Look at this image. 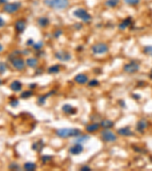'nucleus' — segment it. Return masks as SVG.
<instances>
[{"mask_svg": "<svg viewBox=\"0 0 152 171\" xmlns=\"http://www.w3.org/2000/svg\"><path fill=\"white\" fill-rule=\"evenodd\" d=\"M43 3L49 8L57 10H62L68 6L69 0H44Z\"/></svg>", "mask_w": 152, "mask_h": 171, "instance_id": "nucleus-1", "label": "nucleus"}, {"mask_svg": "<svg viewBox=\"0 0 152 171\" xmlns=\"http://www.w3.org/2000/svg\"><path fill=\"white\" fill-rule=\"evenodd\" d=\"M56 135L62 138L77 137L81 135V131L78 128H61L57 130Z\"/></svg>", "mask_w": 152, "mask_h": 171, "instance_id": "nucleus-2", "label": "nucleus"}, {"mask_svg": "<svg viewBox=\"0 0 152 171\" xmlns=\"http://www.w3.org/2000/svg\"><path fill=\"white\" fill-rule=\"evenodd\" d=\"M73 14L75 17L82 20L84 22H89L92 18L91 15L84 8H78V9L74 10Z\"/></svg>", "mask_w": 152, "mask_h": 171, "instance_id": "nucleus-3", "label": "nucleus"}, {"mask_svg": "<svg viewBox=\"0 0 152 171\" xmlns=\"http://www.w3.org/2000/svg\"><path fill=\"white\" fill-rule=\"evenodd\" d=\"M140 68V65L138 62H137L136 61H131L128 63L125 64L123 67V70L126 73L128 74H133V73L136 72L139 70Z\"/></svg>", "mask_w": 152, "mask_h": 171, "instance_id": "nucleus-4", "label": "nucleus"}, {"mask_svg": "<svg viewBox=\"0 0 152 171\" xmlns=\"http://www.w3.org/2000/svg\"><path fill=\"white\" fill-rule=\"evenodd\" d=\"M91 50L94 54H103L109 50V47L105 43H98L91 46Z\"/></svg>", "mask_w": 152, "mask_h": 171, "instance_id": "nucleus-5", "label": "nucleus"}, {"mask_svg": "<svg viewBox=\"0 0 152 171\" xmlns=\"http://www.w3.org/2000/svg\"><path fill=\"white\" fill-rule=\"evenodd\" d=\"M21 2H11V3L5 4L3 7V10L4 11H5L6 13H8V14H13V13L18 11L19 8H21Z\"/></svg>", "mask_w": 152, "mask_h": 171, "instance_id": "nucleus-6", "label": "nucleus"}, {"mask_svg": "<svg viewBox=\"0 0 152 171\" xmlns=\"http://www.w3.org/2000/svg\"><path fill=\"white\" fill-rule=\"evenodd\" d=\"M101 137L103 141L106 142H113L116 140V135L112 131L105 129L101 131Z\"/></svg>", "mask_w": 152, "mask_h": 171, "instance_id": "nucleus-7", "label": "nucleus"}, {"mask_svg": "<svg viewBox=\"0 0 152 171\" xmlns=\"http://www.w3.org/2000/svg\"><path fill=\"white\" fill-rule=\"evenodd\" d=\"M11 64H12L13 66L16 68L18 71H21V70H24L25 68V62L23 60L22 58H20V57H14L12 59H11Z\"/></svg>", "mask_w": 152, "mask_h": 171, "instance_id": "nucleus-8", "label": "nucleus"}, {"mask_svg": "<svg viewBox=\"0 0 152 171\" xmlns=\"http://www.w3.org/2000/svg\"><path fill=\"white\" fill-rule=\"evenodd\" d=\"M55 57L57 59L62 61V62H68L71 59V54L65 50L58 51L55 53Z\"/></svg>", "mask_w": 152, "mask_h": 171, "instance_id": "nucleus-9", "label": "nucleus"}, {"mask_svg": "<svg viewBox=\"0 0 152 171\" xmlns=\"http://www.w3.org/2000/svg\"><path fill=\"white\" fill-rule=\"evenodd\" d=\"M74 81L79 84H84L88 81V77L85 74H78L74 77Z\"/></svg>", "mask_w": 152, "mask_h": 171, "instance_id": "nucleus-10", "label": "nucleus"}, {"mask_svg": "<svg viewBox=\"0 0 152 171\" xmlns=\"http://www.w3.org/2000/svg\"><path fill=\"white\" fill-rule=\"evenodd\" d=\"M83 150H84V147L81 144H76L70 148L69 151L71 154H74V155H78V154H81Z\"/></svg>", "mask_w": 152, "mask_h": 171, "instance_id": "nucleus-11", "label": "nucleus"}, {"mask_svg": "<svg viewBox=\"0 0 152 171\" xmlns=\"http://www.w3.org/2000/svg\"><path fill=\"white\" fill-rule=\"evenodd\" d=\"M14 27H15L16 30H17V32H19V33H22V32L25 30V27H26L25 21H24V20H22V19L18 20V21H17L15 22V25H14Z\"/></svg>", "mask_w": 152, "mask_h": 171, "instance_id": "nucleus-12", "label": "nucleus"}, {"mask_svg": "<svg viewBox=\"0 0 152 171\" xmlns=\"http://www.w3.org/2000/svg\"><path fill=\"white\" fill-rule=\"evenodd\" d=\"M147 122L146 119H141L137 122L136 125V129L138 130L139 132H143L144 130L147 128Z\"/></svg>", "mask_w": 152, "mask_h": 171, "instance_id": "nucleus-13", "label": "nucleus"}, {"mask_svg": "<svg viewBox=\"0 0 152 171\" xmlns=\"http://www.w3.org/2000/svg\"><path fill=\"white\" fill-rule=\"evenodd\" d=\"M131 23H132V19H131V17H127V18L123 20V21L119 24V28L122 30H125V29H126L127 27H129V26L131 25Z\"/></svg>", "mask_w": 152, "mask_h": 171, "instance_id": "nucleus-14", "label": "nucleus"}, {"mask_svg": "<svg viewBox=\"0 0 152 171\" xmlns=\"http://www.w3.org/2000/svg\"><path fill=\"white\" fill-rule=\"evenodd\" d=\"M117 133L122 136H132L133 135V132L128 127H124V128H120L118 130Z\"/></svg>", "mask_w": 152, "mask_h": 171, "instance_id": "nucleus-15", "label": "nucleus"}, {"mask_svg": "<svg viewBox=\"0 0 152 171\" xmlns=\"http://www.w3.org/2000/svg\"><path fill=\"white\" fill-rule=\"evenodd\" d=\"M10 88H11V90H12L13 91H20V90H21V88H22V84H21V83L19 81H14L10 84Z\"/></svg>", "mask_w": 152, "mask_h": 171, "instance_id": "nucleus-16", "label": "nucleus"}, {"mask_svg": "<svg viewBox=\"0 0 152 171\" xmlns=\"http://www.w3.org/2000/svg\"><path fill=\"white\" fill-rule=\"evenodd\" d=\"M26 64L30 68H36L38 65V60L36 58H29L26 60Z\"/></svg>", "mask_w": 152, "mask_h": 171, "instance_id": "nucleus-17", "label": "nucleus"}, {"mask_svg": "<svg viewBox=\"0 0 152 171\" xmlns=\"http://www.w3.org/2000/svg\"><path fill=\"white\" fill-rule=\"evenodd\" d=\"M37 24L40 27H45L49 24V20L46 17H41L37 20Z\"/></svg>", "mask_w": 152, "mask_h": 171, "instance_id": "nucleus-18", "label": "nucleus"}, {"mask_svg": "<svg viewBox=\"0 0 152 171\" xmlns=\"http://www.w3.org/2000/svg\"><path fill=\"white\" fill-rule=\"evenodd\" d=\"M62 110L63 112H65V113L67 114H74L77 112L76 109L73 108L71 105H68V104H65L62 106Z\"/></svg>", "mask_w": 152, "mask_h": 171, "instance_id": "nucleus-19", "label": "nucleus"}, {"mask_svg": "<svg viewBox=\"0 0 152 171\" xmlns=\"http://www.w3.org/2000/svg\"><path fill=\"white\" fill-rule=\"evenodd\" d=\"M100 125H101L103 128H104L105 129H107V128H111L114 125V123L112 121L109 120V119H103L100 122Z\"/></svg>", "mask_w": 152, "mask_h": 171, "instance_id": "nucleus-20", "label": "nucleus"}, {"mask_svg": "<svg viewBox=\"0 0 152 171\" xmlns=\"http://www.w3.org/2000/svg\"><path fill=\"white\" fill-rule=\"evenodd\" d=\"M99 128H100V125L99 124L92 123L86 126V130L88 132H93V131H97L99 129Z\"/></svg>", "mask_w": 152, "mask_h": 171, "instance_id": "nucleus-21", "label": "nucleus"}, {"mask_svg": "<svg viewBox=\"0 0 152 171\" xmlns=\"http://www.w3.org/2000/svg\"><path fill=\"white\" fill-rule=\"evenodd\" d=\"M48 73L49 74H57L60 71V65H54L49 67L48 68Z\"/></svg>", "mask_w": 152, "mask_h": 171, "instance_id": "nucleus-22", "label": "nucleus"}, {"mask_svg": "<svg viewBox=\"0 0 152 171\" xmlns=\"http://www.w3.org/2000/svg\"><path fill=\"white\" fill-rule=\"evenodd\" d=\"M36 166L34 163H32V162H27L24 164V169L25 170H28V171H32L36 169Z\"/></svg>", "mask_w": 152, "mask_h": 171, "instance_id": "nucleus-23", "label": "nucleus"}, {"mask_svg": "<svg viewBox=\"0 0 152 171\" xmlns=\"http://www.w3.org/2000/svg\"><path fill=\"white\" fill-rule=\"evenodd\" d=\"M78 138H76L74 142L77 143V144H81V143H85L87 140L90 138V137L88 135H82V136H77Z\"/></svg>", "mask_w": 152, "mask_h": 171, "instance_id": "nucleus-24", "label": "nucleus"}, {"mask_svg": "<svg viewBox=\"0 0 152 171\" xmlns=\"http://www.w3.org/2000/svg\"><path fill=\"white\" fill-rule=\"evenodd\" d=\"M43 146H44V144H43V141H38L37 142L34 143V144H33V147H32V149H33L34 150H37V151H39V150H41L42 148L43 147Z\"/></svg>", "mask_w": 152, "mask_h": 171, "instance_id": "nucleus-25", "label": "nucleus"}, {"mask_svg": "<svg viewBox=\"0 0 152 171\" xmlns=\"http://www.w3.org/2000/svg\"><path fill=\"white\" fill-rule=\"evenodd\" d=\"M119 3V0H106L105 5L109 8H114Z\"/></svg>", "mask_w": 152, "mask_h": 171, "instance_id": "nucleus-26", "label": "nucleus"}, {"mask_svg": "<svg viewBox=\"0 0 152 171\" xmlns=\"http://www.w3.org/2000/svg\"><path fill=\"white\" fill-rule=\"evenodd\" d=\"M33 95V92L31 90H24L21 93V97L22 99H27Z\"/></svg>", "mask_w": 152, "mask_h": 171, "instance_id": "nucleus-27", "label": "nucleus"}, {"mask_svg": "<svg viewBox=\"0 0 152 171\" xmlns=\"http://www.w3.org/2000/svg\"><path fill=\"white\" fill-rule=\"evenodd\" d=\"M43 46V43L42 41H39L37 43H34V44L33 45V47L35 50H40L42 49Z\"/></svg>", "mask_w": 152, "mask_h": 171, "instance_id": "nucleus-28", "label": "nucleus"}, {"mask_svg": "<svg viewBox=\"0 0 152 171\" xmlns=\"http://www.w3.org/2000/svg\"><path fill=\"white\" fill-rule=\"evenodd\" d=\"M140 1H141V0H124V2L129 5H138L140 2Z\"/></svg>", "mask_w": 152, "mask_h": 171, "instance_id": "nucleus-29", "label": "nucleus"}, {"mask_svg": "<svg viewBox=\"0 0 152 171\" xmlns=\"http://www.w3.org/2000/svg\"><path fill=\"white\" fill-rule=\"evenodd\" d=\"M7 69V65L5 62H0V74H3Z\"/></svg>", "mask_w": 152, "mask_h": 171, "instance_id": "nucleus-30", "label": "nucleus"}, {"mask_svg": "<svg viewBox=\"0 0 152 171\" xmlns=\"http://www.w3.org/2000/svg\"><path fill=\"white\" fill-rule=\"evenodd\" d=\"M144 52L152 56V46H147L144 48Z\"/></svg>", "mask_w": 152, "mask_h": 171, "instance_id": "nucleus-31", "label": "nucleus"}, {"mask_svg": "<svg viewBox=\"0 0 152 171\" xmlns=\"http://www.w3.org/2000/svg\"><path fill=\"white\" fill-rule=\"evenodd\" d=\"M99 84V81L97 79H92L89 81L88 85L90 87H95V86H97Z\"/></svg>", "mask_w": 152, "mask_h": 171, "instance_id": "nucleus-32", "label": "nucleus"}, {"mask_svg": "<svg viewBox=\"0 0 152 171\" xmlns=\"http://www.w3.org/2000/svg\"><path fill=\"white\" fill-rule=\"evenodd\" d=\"M10 106H11L12 107H16V106H18L19 104V101L17 100H16V99H14V100H11L9 103Z\"/></svg>", "mask_w": 152, "mask_h": 171, "instance_id": "nucleus-33", "label": "nucleus"}, {"mask_svg": "<svg viewBox=\"0 0 152 171\" xmlns=\"http://www.w3.org/2000/svg\"><path fill=\"white\" fill-rule=\"evenodd\" d=\"M52 160V157H51V156L44 155L41 157V160L43 162V163H46V162L49 161V160Z\"/></svg>", "mask_w": 152, "mask_h": 171, "instance_id": "nucleus-34", "label": "nucleus"}, {"mask_svg": "<svg viewBox=\"0 0 152 171\" xmlns=\"http://www.w3.org/2000/svg\"><path fill=\"white\" fill-rule=\"evenodd\" d=\"M46 97H47V96H46V95H45V96H43V97H39V98H38V100H37L38 103H39V104H43V103H44L45 100L47 98Z\"/></svg>", "mask_w": 152, "mask_h": 171, "instance_id": "nucleus-35", "label": "nucleus"}, {"mask_svg": "<svg viewBox=\"0 0 152 171\" xmlns=\"http://www.w3.org/2000/svg\"><path fill=\"white\" fill-rule=\"evenodd\" d=\"M26 44H27V46H33V45L34 44V41H33V40H32V39H29L27 41Z\"/></svg>", "mask_w": 152, "mask_h": 171, "instance_id": "nucleus-36", "label": "nucleus"}, {"mask_svg": "<svg viewBox=\"0 0 152 171\" xmlns=\"http://www.w3.org/2000/svg\"><path fill=\"white\" fill-rule=\"evenodd\" d=\"M61 34H62V31H61L60 30H58L54 33V36H55V37H59Z\"/></svg>", "mask_w": 152, "mask_h": 171, "instance_id": "nucleus-37", "label": "nucleus"}, {"mask_svg": "<svg viewBox=\"0 0 152 171\" xmlns=\"http://www.w3.org/2000/svg\"><path fill=\"white\" fill-rule=\"evenodd\" d=\"M4 25H5V21H4L2 17H0V27H3Z\"/></svg>", "mask_w": 152, "mask_h": 171, "instance_id": "nucleus-38", "label": "nucleus"}, {"mask_svg": "<svg viewBox=\"0 0 152 171\" xmlns=\"http://www.w3.org/2000/svg\"><path fill=\"white\" fill-rule=\"evenodd\" d=\"M81 170H84V171H86V170H90V168L89 167V166H83L82 168H81Z\"/></svg>", "mask_w": 152, "mask_h": 171, "instance_id": "nucleus-39", "label": "nucleus"}, {"mask_svg": "<svg viewBox=\"0 0 152 171\" xmlns=\"http://www.w3.org/2000/svg\"><path fill=\"white\" fill-rule=\"evenodd\" d=\"M133 97H134L135 99H139L140 98L139 95H133Z\"/></svg>", "mask_w": 152, "mask_h": 171, "instance_id": "nucleus-40", "label": "nucleus"}, {"mask_svg": "<svg viewBox=\"0 0 152 171\" xmlns=\"http://www.w3.org/2000/svg\"><path fill=\"white\" fill-rule=\"evenodd\" d=\"M2 49H3V46H2V45L0 43V52H1V51H2Z\"/></svg>", "mask_w": 152, "mask_h": 171, "instance_id": "nucleus-41", "label": "nucleus"}, {"mask_svg": "<svg viewBox=\"0 0 152 171\" xmlns=\"http://www.w3.org/2000/svg\"><path fill=\"white\" fill-rule=\"evenodd\" d=\"M4 2H6V0H0V3H4Z\"/></svg>", "mask_w": 152, "mask_h": 171, "instance_id": "nucleus-42", "label": "nucleus"}, {"mask_svg": "<svg viewBox=\"0 0 152 171\" xmlns=\"http://www.w3.org/2000/svg\"><path fill=\"white\" fill-rule=\"evenodd\" d=\"M150 78L152 79V72H151V74H150Z\"/></svg>", "mask_w": 152, "mask_h": 171, "instance_id": "nucleus-43", "label": "nucleus"}, {"mask_svg": "<svg viewBox=\"0 0 152 171\" xmlns=\"http://www.w3.org/2000/svg\"><path fill=\"white\" fill-rule=\"evenodd\" d=\"M2 81H1V80H0V84H2Z\"/></svg>", "mask_w": 152, "mask_h": 171, "instance_id": "nucleus-44", "label": "nucleus"}, {"mask_svg": "<svg viewBox=\"0 0 152 171\" xmlns=\"http://www.w3.org/2000/svg\"><path fill=\"white\" fill-rule=\"evenodd\" d=\"M151 72H152V69H151Z\"/></svg>", "mask_w": 152, "mask_h": 171, "instance_id": "nucleus-45", "label": "nucleus"}]
</instances>
